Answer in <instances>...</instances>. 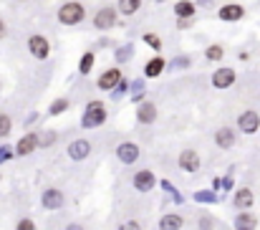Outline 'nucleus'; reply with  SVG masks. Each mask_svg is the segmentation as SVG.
<instances>
[{"mask_svg":"<svg viewBox=\"0 0 260 230\" xmlns=\"http://www.w3.org/2000/svg\"><path fill=\"white\" fill-rule=\"evenodd\" d=\"M66 109H68V102H66V99H56L53 106H51V114H61V111H66Z\"/></svg>","mask_w":260,"mask_h":230,"instance_id":"26","label":"nucleus"},{"mask_svg":"<svg viewBox=\"0 0 260 230\" xmlns=\"http://www.w3.org/2000/svg\"><path fill=\"white\" fill-rule=\"evenodd\" d=\"M129 56H132V46H126V48H119V53H117V59L119 61H126Z\"/></svg>","mask_w":260,"mask_h":230,"instance_id":"29","label":"nucleus"},{"mask_svg":"<svg viewBox=\"0 0 260 230\" xmlns=\"http://www.w3.org/2000/svg\"><path fill=\"white\" fill-rule=\"evenodd\" d=\"M119 230H141V225H139L137 220H126V223L119 225Z\"/></svg>","mask_w":260,"mask_h":230,"instance_id":"28","label":"nucleus"},{"mask_svg":"<svg viewBox=\"0 0 260 230\" xmlns=\"http://www.w3.org/2000/svg\"><path fill=\"white\" fill-rule=\"evenodd\" d=\"M68 154H71V160H76V162H79V160H86V157L91 154V145H89L86 139H76L74 145L68 147Z\"/></svg>","mask_w":260,"mask_h":230,"instance_id":"11","label":"nucleus"},{"mask_svg":"<svg viewBox=\"0 0 260 230\" xmlns=\"http://www.w3.org/2000/svg\"><path fill=\"white\" fill-rule=\"evenodd\" d=\"M13 157V152L8 149V147H0V162H5V160H10Z\"/></svg>","mask_w":260,"mask_h":230,"instance_id":"31","label":"nucleus"},{"mask_svg":"<svg viewBox=\"0 0 260 230\" xmlns=\"http://www.w3.org/2000/svg\"><path fill=\"white\" fill-rule=\"evenodd\" d=\"M250 205H253V192H250L248 188L238 190V195H235V208H238V210H248Z\"/></svg>","mask_w":260,"mask_h":230,"instance_id":"18","label":"nucleus"},{"mask_svg":"<svg viewBox=\"0 0 260 230\" xmlns=\"http://www.w3.org/2000/svg\"><path fill=\"white\" fill-rule=\"evenodd\" d=\"M182 215H175V212H169V215H164V218L160 220V230H180L182 228Z\"/></svg>","mask_w":260,"mask_h":230,"instance_id":"17","label":"nucleus"},{"mask_svg":"<svg viewBox=\"0 0 260 230\" xmlns=\"http://www.w3.org/2000/svg\"><path fill=\"white\" fill-rule=\"evenodd\" d=\"M137 119H139L141 124H152V122L157 119V106H154L152 102L141 104V106H139V111H137Z\"/></svg>","mask_w":260,"mask_h":230,"instance_id":"15","label":"nucleus"},{"mask_svg":"<svg viewBox=\"0 0 260 230\" xmlns=\"http://www.w3.org/2000/svg\"><path fill=\"white\" fill-rule=\"evenodd\" d=\"M215 142H218V147H222V149H230L235 145V134H233V129L230 126H222V129H218V134H215Z\"/></svg>","mask_w":260,"mask_h":230,"instance_id":"13","label":"nucleus"},{"mask_svg":"<svg viewBox=\"0 0 260 230\" xmlns=\"http://www.w3.org/2000/svg\"><path fill=\"white\" fill-rule=\"evenodd\" d=\"M53 142H56V134H53V132H43V134H38V145H40V147L53 145Z\"/></svg>","mask_w":260,"mask_h":230,"instance_id":"25","label":"nucleus"},{"mask_svg":"<svg viewBox=\"0 0 260 230\" xmlns=\"http://www.w3.org/2000/svg\"><path fill=\"white\" fill-rule=\"evenodd\" d=\"M66 230H83V228H81V225H68Z\"/></svg>","mask_w":260,"mask_h":230,"instance_id":"36","label":"nucleus"},{"mask_svg":"<svg viewBox=\"0 0 260 230\" xmlns=\"http://www.w3.org/2000/svg\"><path fill=\"white\" fill-rule=\"evenodd\" d=\"M180 167L187 169V172H197L200 169V154L192 152V149H184L180 154Z\"/></svg>","mask_w":260,"mask_h":230,"instance_id":"12","label":"nucleus"},{"mask_svg":"<svg viewBox=\"0 0 260 230\" xmlns=\"http://www.w3.org/2000/svg\"><path fill=\"white\" fill-rule=\"evenodd\" d=\"M220 18L222 21H240L242 18V8L240 5H225L220 10Z\"/></svg>","mask_w":260,"mask_h":230,"instance_id":"20","label":"nucleus"},{"mask_svg":"<svg viewBox=\"0 0 260 230\" xmlns=\"http://www.w3.org/2000/svg\"><path fill=\"white\" fill-rule=\"evenodd\" d=\"M28 48H31V53L36 56V59H46L51 46H48V41L43 38V36H31V41H28Z\"/></svg>","mask_w":260,"mask_h":230,"instance_id":"6","label":"nucleus"},{"mask_svg":"<svg viewBox=\"0 0 260 230\" xmlns=\"http://www.w3.org/2000/svg\"><path fill=\"white\" fill-rule=\"evenodd\" d=\"M212 225H215V220H212V218H202V220H200V228H202V230H210Z\"/></svg>","mask_w":260,"mask_h":230,"instance_id":"32","label":"nucleus"},{"mask_svg":"<svg viewBox=\"0 0 260 230\" xmlns=\"http://www.w3.org/2000/svg\"><path fill=\"white\" fill-rule=\"evenodd\" d=\"M175 13H177L180 18H190L192 13H195V5H192V3H187V0H180L177 8H175Z\"/></svg>","mask_w":260,"mask_h":230,"instance_id":"21","label":"nucleus"},{"mask_svg":"<svg viewBox=\"0 0 260 230\" xmlns=\"http://www.w3.org/2000/svg\"><path fill=\"white\" fill-rule=\"evenodd\" d=\"M238 126L242 129L245 134H253V132H258V126H260V117L255 111H245V114H240Z\"/></svg>","mask_w":260,"mask_h":230,"instance_id":"8","label":"nucleus"},{"mask_svg":"<svg viewBox=\"0 0 260 230\" xmlns=\"http://www.w3.org/2000/svg\"><path fill=\"white\" fill-rule=\"evenodd\" d=\"M119 10L126 13V16H132V13L139 10V0H119Z\"/></svg>","mask_w":260,"mask_h":230,"instance_id":"22","label":"nucleus"},{"mask_svg":"<svg viewBox=\"0 0 260 230\" xmlns=\"http://www.w3.org/2000/svg\"><path fill=\"white\" fill-rule=\"evenodd\" d=\"M106 122V109L101 102H91L89 106H86V114H83V126L86 129H94L99 124Z\"/></svg>","mask_w":260,"mask_h":230,"instance_id":"1","label":"nucleus"},{"mask_svg":"<svg viewBox=\"0 0 260 230\" xmlns=\"http://www.w3.org/2000/svg\"><path fill=\"white\" fill-rule=\"evenodd\" d=\"M207 59H210V61H220V59H222V48H220V46H210V48H207Z\"/></svg>","mask_w":260,"mask_h":230,"instance_id":"27","label":"nucleus"},{"mask_svg":"<svg viewBox=\"0 0 260 230\" xmlns=\"http://www.w3.org/2000/svg\"><path fill=\"white\" fill-rule=\"evenodd\" d=\"M157 3H162V0H157Z\"/></svg>","mask_w":260,"mask_h":230,"instance_id":"37","label":"nucleus"},{"mask_svg":"<svg viewBox=\"0 0 260 230\" xmlns=\"http://www.w3.org/2000/svg\"><path fill=\"white\" fill-rule=\"evenodd\" d=\"M3 36H5V23L0 21V38H3Z\"/></svg>","mask_w":260,"mask_h":230,"instance_id":"35","label":"nucleus"},{"mask_svg":"<svg viewBox=\"0 0 260 230\" xmlns=\"http://www.w3.org/2000/svg\"><path fill=\"white\" fill-rule=\"evenodd\" d=\"M114 23H117V10L114 8H101L96 13V18H94V25L99 28V31H106V28H111Z\"/></svg>","mask_w":260,"mask_h":230,"instance_id":"4","label":"nucleus"},{"mask_svg":"<svg viewBox=\"0 0 260 230\" xmlns=\"http://www.w3.org/2000/svg\"><path fill=\"white\" fill-rule=\"evenodd\" d=\"M162 68H164V59H160V56H157V59H152L147 66H144V74H147L149 79H154V76L162 74Z\"/></svg>","mask_w":260,"mask_h":230,"instance_id":"19","label":"nucleus"},{"mask_svg":"<svg viewBox=\"0 0 260 230\" xmlns=\"http://www.w3.org/2000/svg\"><path fill=\"white\" fill-rule=\"evenodd\" d=\"M59 18H61V23H66V25L81 23V21H83V5H79V3H66V5L59 10Z\"/></svg>","mask_w":260,"mask_h":230,"instance_id":"2","label":"nucleus"},{"mask_svg":"<svg viewBox=\"0 0 260 230\" xmlns=\"http://www.w3.org/2000/svg\"><path fill=\"white\" fill-rule=\"evenodd\" d=\"M154 175H152V172L149 169H141V172H137V175H134V188L139 190V192H149L152 188H154Z\"/></svg>","mask_w":260,"mask_h":230,"instance_id":"10","label":"nucleus"},{"mask_svg":"<svg viewBox=\"0 0 260 230\" xmlns=\"http://www.w3.org/2000/svg\"><path fill=\"white\" fill-rule=\"evenodd\" d=\"M212 84L218 86V89H227V86L235 84V71L233 68H220L212 74Z\"/></svg>","mask_w":260,"mask_h":230,"instance_id":"9","label":"nucleus"},{"mask_svg":"<svg viewBox=\"0 0 260 230\" xmlns=\"http://www.w3.org/2000/svg\"><path fill=\"white\" fill-rule=\"evenodd\" d=\"M38 147V134H25L20 142H18V147H16V152L20 154V157H25V154H31L33 149Z\"/></svg>","mask_w":260,"mask_h":230,"instance_id":"14","label":"nucleus"},{"mask_svg":"<svg viewBox=\"0 0 260 230\" xmlns=\"http://www.w3.org/2000/svg\"><path fill=\"white\" fill-rule=\"evenodd\" d=\"M147 43L152 48H160V38H157V36H147Z\"/></svg>","mask_w":260,"mask_h":230,"instance_id":"33","label":"nucleus"},{"mask_svg":"<svg viewBox=\"0 0 260 230\" xmlns=\"http://www.w3.org/2000/svg\"><path fill=\"white\" fill-rule=\"evenodd\" d=\"M119 84H121V71H119V68H109V71H104V74H101L99 89L109 91V89H114V86H119Z\"/></svg>","mask_w":260,"mask_h":230,"instance_id":"5","label":"nucleus"},{"mask_svg":"<svg viewBox=\"0 0 260 230\" xmlns=\"http://www.w3.org/2000/svg\"><path fill=\"white\" fill-rule=\"evenodd\" d=\"M117 157L124 162V165H132L139 160V147L134 145V142H124V145L117 147Z\"/></svg>","mask_w":260,"mask_h":230,"instance_id":"3","label":"nucleus"},{"mask_svg":"<svg viewBox=\"0 0 260 230\" xmlns=\"http://www.w3.org/2000/svg\"><path fill=\"white\" fill-rule=\"evenodd\" d=\"M10 126H13L10 117H8V114H0V137H5L10 132Z\"/></svg>","mask_w":260,"mask_h":230,"instance_id":"24","label":"nucleus"},{"mask_svg":"<svg viewBox=\"0 0 260 230\" xmlns=\"http://www.w3.org/2000/svg\"><path fill=\"white\" fill-rule=\"evenodd\" d=\"M16 230H36V225H33V220H20Z\"/></svg>","mask_w":260,"mask_h":230,"instance_id":"30","label":"nucleus"},{"mask_svg":"<svg viewBox=\"0 0 260 230\" xmlns=\"http://www.w3.org/2000/svg\"><path fill=\"white\" fill-rule=\"evenodd\" d=\"M197 197H200V200H212V195H210V192H200Z\"/></svg>","mask_w":260,"mask_h":230,"instance_id":"34","label":"nucleus"},{"mask_svg":"<svg viewBox=\"0 0 260 230\" xmlns=\"http://www.w3.org/2000/svg\"><path fill=\"white\" fill-rule=\"evenodd\" d=\"M63 203H66V197H63V192L61 190H46L43 192V208H48V210H59V208H63Z\"/></svg>","mask_w":260,"mask_h":230,"instance_id":"7","label":"nucleus"},{"mask_svg":"<svg viewBox=\"0 0 260 230\" xmlns=\"http://www.w3.org/2000/svg\"><path fill=\"white\" fill-rule=\"evenodd\" d=\"M91 66H94V53H86L83 59H81V63H79L81 74H89V71H91Z\"/></svg>","mask_w":260,"mask_h":230,"instance_id":"23","label":"nucleus"},{"mask_svg":"<svg viewBox=\"0 0 260 230\" xmlns=\"http://www.w3.org/2000/svg\"><path fill=\"white\" fill-rule=\"evenodd\" d=\"M258 225V218L253 212H240L235 218V230H255Z\"/></svg>","mask_w":260,"mask_h":230,"instance_id":"16","label":"nucleus"}]
</instances>
